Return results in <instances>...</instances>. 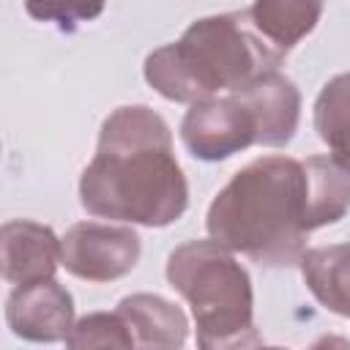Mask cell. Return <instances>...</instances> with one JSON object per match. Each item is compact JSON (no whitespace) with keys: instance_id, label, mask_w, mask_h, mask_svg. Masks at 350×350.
Returning a JSON list of instances; mask_svg holds the SVG:
<instances>
[{"instance_id":"7a4b0ae2","label":"cell","mask_w":350,"mask_h":350,"mask_svg":"<svg viewBox=\"0 0 350 350\" xmlns=\"http://www.w3.org/2000/svg\"><path fill=\"white\" fill-rule=\"evenodd\" d=\"M211 241L265 268L298 265L306 252V172L290 156H262L241 167L213 197Z\"/></svg>"},{"instance_id":"30bf717a","label":"cell","mask_w":350,"mask_h":350,"mask_svg":"<svg viewBox=\"0 0 350 350\" xmlns=\"http://www.w3.org/2000/svg\"><path fill=\"white\" fill-rule=\"evenodd\" d=\"M323 14L320 3L309 0H260L241 11L246 27L282 60L304 36H309Z\"/></svg>"},{"instance_id":"7c38bea8","label":"cell","mask_w":350,"mask_h":350,"mask_svg":"<svg viewBox=\"0 0 350 350\" xmlns=\"http://www.w3.org/2000/svg\"><path fill=\"white\" fill-rule=\"evenodd\" d=\"M306 172V227L320 230L350 211V170L334 156H309Z\"/></svg>"},{"instance_id":"52a82bcc","label":"cell","mask_w":350,"mask_h":350,"mask_svg":"<svg viewBox=\"0 0 350 350\" xmlns=\"http://www.w3.org/2000/svg\"><path fill=\"white\" fill-rule=\"evenodd\" d=\"M230 96L252 118L254 145L282 148L295 137L301 120V93L282 71H262Z\"/></svg>"},{"instance_id":"4fadbf2b","label":"cell","mask_w":350,"mask_h":350,"mask_svg":"<svg viewBox=\"0 0 350 350\" xmlns=\"http://www.w3.org/2000/svg\"><path fill=\"white\" fill-rule=\"evenodd\" d=\"M298 268L309 293L328 312L350 317V243L306 249Z\"/></svg>"},{"instance_id":"9a60e30c","label":"cell","mask_w":350,"mask_h":350,"mask_svg":"<svg viewBox=\"0 0 350 350\" xmlns=\"http://www.w3.org/2000/svg\"><path fill=\"white\" fill-rule=\"evenodd\" d=\"M134 334L118 312H90L66 336V350H134Z\"/></svg>"},{"instance_id":"5b68a950","label":"cell","mask_w":350,"mask_h":350,"mask_svg":"<svg viewBox=\"0 0 350 350\" xmlns=\"http://www.w3.org/2000/svg\"><path fill=\"white\" fill-rule=\"evenodd\" d=\"M139 235L126 224L77 221L60 238V265L85 282H115L139 262Z\"/></svg>"},{"instance_id":"8fae6325","label":"cell","mask_w":350,"mask_h":350,"mask_svg":"<svg viewBox=\"0 0 350 350\" xmlns=\"http://www.w3.org/2000/svg\"><path fill=\"white\" fill-rule=\"evenodd\" d=\"M118 314L131 328L142 350H180L189 336V320L180 306L153 293H131L120 298Z\"/></svg>"},{"instance_id":"ac0fdd59","label":"cell","mask_w":350,"mask_h":350,"mask_svg":"<svg viewBox=\"0 0 350 350\" xmlns=\"http://www.w3.org/2000/svg\"><path fill=\"white\" fill-rule=\"evenodd\" d=\"M260 350H287V347H260Z\"/></svg>"},{"instance_id":"6da1fadb","label":"cell","mask_w":350,"mask_h":350,"mask_svg":"<svg viewBox=\"0 0 350 350\" xmlns=\"http://www.w3.org/2000/svg\"><path fill=\"white\" fill-rule=\"evenodd\" d=\"M79 202L90 216L142 227H167L186 213L189 183L156 109L131 104L107 115L79 178Z\"/></svg>"},{"instance_id":"e0dca14e","label":"cell","mask_w":350,"mask_h":350,"mask_svg":"<svg viewBox=\"0 0 350 350\" xmlns=\"http://www.w3.org/2000/svg\"><path fill=\"white\" fill-rule=\"evenodd\" d=\"M309 350H350V342L345 336H339V334H325Z\"/></svg>"},{"instance_id":"9c48e42d","label":"cell","mask_w":350,"mask_h":350,"mask_svg":"<svg viewBox=\"0 0 350 350\" xmlns=\"http://www.w3.org/2000/svg\"><path fill=\"white\" fill-rule=\"evenodd\" d=\"M3 279L14 287L55 279L60 265V238L38 221L11 219L0 227Z\"/></svg>"},{"instance_id":"3957f363","label":"cell","mask_w":350,"mask_h":350,"mask_svg":"<svg viewBox=\"0 0 350 350\" xmlns=\"http://www.w3.org/2000/svg\"><path fill=\"white\" fill-rule=\"evenodd\" d=\"M282 60L246 27L238 14H213L194 19L172 44L145 57V82L164 98L197 104L227 90L235 93Z\"/></svg>"},{"instance_id":"8992f818","label":"cell","mask_w":350,"mask_h":350,"mask_svg":"<svg viewBox=\"0 0 350 350\" xmlns=\"http://www.w3.org/2000/svg\"><path fill=\"white\" fill-rule=\"evenodd\" d=\"M180 139L194 159L224 161L254 145V126L232 96L197 101L180 120Z\"/></svg>"},{"instance_id":"ba28073f","label":"cell","mask_w":350,"mask_h":350,"mask_svg":"<svg viewBox=\"0 0 350 350\" xmlns=\"http://www.w3.org/2000/svg\"><path fill=\"white\" fill-rule=\"evenodd\" d=\"M5 323L25 342H63L74 328V298L57 279L14 287L5 298Z\"/></svg>"},{"instance_id":"5bb4252c","label":"cell","mask_w":350,"mask_h":350,"mask_svg":"<svg viewBox=\"0 0 350 350\" xmlns=\"http://www.w3.org/2000/svg\"><path fill=\"white\" fill-rule=\"evenodd\" d=\"M314 131L350 170V71L331 77L314 101Z\"/></svg>"},{"instance_id":"277c9868","label":"cell","mask_w":350,"mask_h":350,"mask_svg":"<svg viewBox=\"0 0 350 350\" xmlns=\"http://www.w3.org/2000/svg\"><path fill=\"white\" fill-rule=\"evenodd\" d=\"M167 282L191 306L197 350H260L249 271L221 243L202 238L175 246Z\"/></svg>"},{"instance_id":"2e32d148","label":"cell","mask_w":350,"mask_h":350,"mask_svg":"<svg viewBox=\"0 0 350 350\" xmlns=\"http://www.w3.org/2000/svg\"><path fill=\"white\" fill-rule=\"evenodd\" d=\"M27 11L33 16H41V19H60L63 22V19H90V16H98L101 14V5L88 8V5H57V3H52V5H36V3H30Z\"/></svg>"}]
</instances>
